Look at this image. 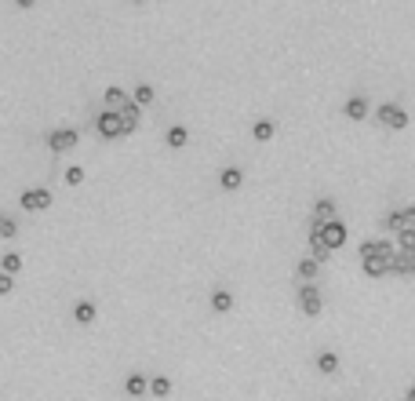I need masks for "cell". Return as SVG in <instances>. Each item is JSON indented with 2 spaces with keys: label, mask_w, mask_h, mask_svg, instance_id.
Here are the masks:
<instances>
[{
  "label": "cell",
  "mask_w": 415,
  "mask_h": 401,
  "mask_svg": "<svg viewBox=\"0 0 415 401\" xmlns=\"http://www.w3.org/2000/svg\"><path fill=\"white\" fill-rule=\"evenodd\" d=\"M317 266H321V263H317L314 256H310V259H302V263L295 266V270H299V278H302V285H314V278H317Z\"/></svg>",
  "instance_id": "18"
},
{
  "label": "cell",
  "mask_w": 415,
  "mask_h": 401,
  "mask_svg": "<svg viewBox=\"0 0 415 401\" xmlns=\"http://www.w3.org/2000/svg\"><path fill=\"white\" fill-rule=\"evenodd\" d=\"M15 234H18V223L11 216H4L0 219V237H15Z\"/></svg>",
  "instance_id": "27"
},
{
  "label": "cell",
  "mask_w": 415,
  "mask_h": 401,
  "mask_svg": "<svg viewBox=\"0 0 415 401\" xmlns=\"http://www.w3.org/2000/svg\"><path fill=\"white\" fill-rule=\"evenodd\" d=\"M383 230H393V234H401V230H404V212H401V208H393V212L383 216Z\"/></svg>",
  "instance_id": "19"
},
{
  "label": "cell",
  "mask_w": 415,
  "mask_h": 401,
  "mask_svg": "<svg viewBox=\"0 0 415 401\" xmlns=\"http://www.w3.org/2000/svg\"><path fill=\"white\" fill-rule=\"evenodd\" d=\"M95 128H99V135H102V139H120V135H128V132H124V121H120V113H117V110H106V113H99V117H95Z\"/></svg>",
  "instance_id": "2"
},
{
  "label": "cell",
  "mask_w": 415,
  "mask_h": 401,
  "mask_svg": "<svg viewBox=\"0 0 415 401\" xmlns=\"http://www.w3.org/2000/svg\"><path fill=\"white\" fill-rule=\"evenodd\" d=\"M339 216H335V201L332 197H321L317 204H314V223H321V226H328V223H335Z\"/></svg>",
  "instance_id": "8"
},
{
  "label": "cell",
  "mask_w": 415,
  "mask_h": 401,
  "mask_svg": "<svg viewBox=\"0 0 415 401\" xmlns=\"http://www.w3.org/2000/svg\"><path fill=\"white\" fill-rule=\"evenodd\" d=\"M15 288V281H11V273H4V270H0V295H8Z\"/></svg>",
  "instance_id": "30"
},
{
  "label": "cell",
  "mask_w": 415,
  "mask_h": 401,
  "mask_svg": "<svg viewBox=\"0 0 415 401\" xmlns=\"http://www.w3.org/2000/svg\"><path fill=\"white\" fill-rule=\"evenodd\" d=\"M393 256H397V248H393L390 241H364L361 248H357V259L361 263H371V259H393Z\"/></svg>",
  "instance_id": "1"
},
{
  "label": "cell",
  "mask_w": 415,
  "mask_h": 401,
  "mask_svg": "<svg viewBox=\"0 0 415 401\" xmlns=\"http://www.w3.org/2000/svg\"><path fill=\"white\" fill-rule=\"evenodd\" d=\"M120 121H124V132L128 135L135 132V124H139V106H135V102H128V106L120 110Z\"/></svg>",
  "instance_id": "20"
},
{
  "label": "cell",
  "mask_w": 415,
  "mask_h": 401,
  "mask_svg": "<svg viewBox=\"0 0 415 401\" xmlns=\"http://www.w3.org/2000/svg\"><path fill=\"white\" fill-rule=\"evenodd\" d=\"M252 135H255L259 142H266V139H273V121H266V117H262V121H255V128H252Z\"/></svg>",
  "instance_id": "24"
},
{
  "label": "cell",
  "mask_w": 415,
  "mask_h": 401,
  "mask_svg": "<svg viewBox=\"0 0 415 401\" xmlns=\"http://www.w3.org/2000/svg\"><path fill=\"white\" fill-rule=\"evenodd\" d=\"M77 139H80V135H77L73 128H55V132L48 135V146H51L55 154H62V150H73Z\"/></svg>",
  "instance_id": "6"
},
{
  "label": "cell",
  "mask_w": 415,
  "mask_h": 401,
  "mask_svg": "<svg viewBox=\"0 0 415 401\" xmlns=\"http://www.w3.org/2000/svg\"><path fill=\"white\" fill-rule=\"evenodd\" d=\"M149 394H153V397H168V394H171V379H168V376H153V379H149Z\"/></svg>",
  "instance_id": "21"
},
{
  "label": "cell",
  "mask_w": 415,
  "mask_h": 401,
  "mask_svg": "<svg viewBox=\"0 0 415 401\" xmlns=\"http://www.w3.org/2000/svg\"><path fill=\"white\" fill-rule=\"evenodd\" d=\"M390 273H401V278H411V273H415V256H404V252H397V256H393Z\"/></svg>",
  "instance_id": "13"
},
{
  "label": "cell",
  "mask_w": 415,
  "mask_h": 401,
  "mask_svg": "<svg viewBox=\"0 0 415 401\" xmlns=\"http://www.w3.org/2000/svg\"><path fill=\"white\" fill-rule=\"evenodd\" d=\"M346 117L349 121H361V117H368V99L364 95H354V99H346Z\"/></svg>",
  "instance_id": "11"
},
{
  "label": "cell",
  "mask_w": 415,
  "mask_h": 401,
  "mask_svg": "<svg viewBox=\"0 0 415 401\" xmlns=\"http://www.w3.org/2000/svg\"><path fill=\"white\" fill-rule=\"evenodd\" d=\"M397 252L415 256V230H401V234H397Z\"/></svg>",
  "instance_id": "22"
},
{
  "label": "cell",
  "mask_w": 415,
  "mask_h": 401,
  "mask_svg": "<svg viewBox=\"0 0 415 401\" xmlns=\"http://www.w3.org/2000/svg\"><path fill=\"white\" fill-rule=\"evenodd\" d=\"M240 183H244V172H240V168H223V172H218V186L223 190H240Z\"/></svg>",
  "instance_id": "12"
},
{
  "label": "cell",
  "mask_w": 415,
  "mask_h": 401,
  "mask_svg": "<svg viewBox=\"0 0 415 401\" xmlns=\"http://www.w3.org/2000/svg\"><path fill=\"white\" fill-rule=\"evenodd\" d=\"M404 401H415V387H408V394H404Z\"/></svg>",
  "instance_id": "31"
},
{
  "label": "cell",
  "mask_w": 415,
  "mask_h": 401,
  "mask_svg": "<svg viewBox=\"0 0 415 401\" xmlns=\"http://www.w3.org/2000/svg\"><path fill=\"white\" fill-rule=\"evenodd\" d=\"M317 369H321L324 376L339 372V354H335V350H321V354H317Z\"/></svg>",
  "instance_id": "14"
},
{
  "label": "cell",
  "mask_w": 415,
  "mask_h": 401,
  "mask_svg": "<svg viewBox=\"0 0 415 401\" xmlns=\"http://www.w3.org/2000/svg\"><path fill=\"white\" fill-rule=\"evenodd\" d=\"M128 102H131V99H128L120 88H106V106H109V110H117V113H120V110L128 106Z\"/></svg>",
  "instance_id": "17"
},
{
  "label": "cell",
  "mask_w": 415,
  "mask_h": 401,
  "mask_svg": "<svg viewBox=\"0 0 415 401\" xmlns=\"http://www.w3.org/2000/svg\"><path fill=\"white\" fill-rule=\"evenodd\" d=\"M0 270H4V273H18L22 270V256H18V252H8V256L0 259Z\"/></svg>",
  "instance_id": "25"
},
{
  "label": "cell",
  "mask_w": 415,
  "mask_h": 401,
  "mask_svg": "<svg viewBox=\"0 0 415 401\" xmlns=\"http://www.w3.org/2000/svg\"><path fill=\"white\" fill-rule=\"evenodd\" d=\"M211 310H215V314H230V310H233V292L215 288V292H211Z\"/></svg>",
  "instance_id": "10"
},
{
  "label": "cell",
  "mask_w": 415,
  "mask_h": 401,
  "mask_svg": "<svg viewBox=\"0 0 415 401\" xmlns=\"http://www.w3.org/2000/svg\"><path fill=\"white\" fill-rule=\"evenodd\" d=\"M51 204V194L44 186H30V190H22V208L26 212H44V208Z\"/></svg>",
  "instance_id": "5"
},
{
  "label": "cell",
  "mask_w": 415,
  "mask_h": 401,
  "mask_svg": "<svg viewBox=\"0 0 415 401\" xmlns=\"http://www.w3.org/2000/svg\"><path fill=\"white\" fill-rule=\"evenodd\" d=\"M376 117L386 124V128H397V132H401V128H408V113L397 106V102H383V106L376 110Z\"/></svg>",
  "instance_id": "4"
},
{
  "label": "cell",
  "mask_w": 415,
  "mask_h": 401,
  "mask_svg": "<svg viewBox=\"0 0 415 401\" xmlns=\"http://www.w3.org/2000/svg\"><path fill=\"white\" fill-rule=\"evenodd\" d=\"M299 307H302L306 318H317L321 307H324V300H321V288H317V285H302V288H299Z\"/></svg>",
  "instance_id": "3"
},
{
  "label": "cell",
  "mask_w": 415,
  "mask_h": 401,
  "mask_svg": "<svg viewBox=\"0 0 415 401\" xmlns=\"http://www.w3.org/2000/svg\"><path fill=\"white\" fill-rule=\"evenodd\" d=\"M321 237H324V245L332 248V252H335V248H342V245H346V223H342V219L328 223V226L321 230Z\"/></svg>",
  "instance_id": "7"
},
{
  "label": "cell",
  "mask_w": 415,
  "mask_h": 401,
  "mask_svg": "<svg viewBox=\"0 0 415 401\" xmlns=\"http://www.w3.org/2000/svg\"><path fill=\"white\" fill-rule=\"evenodd\" d=\"M401 212H404V230H415V204H404Z\"/></svg>",
  "instance_id": "29"
},
{
  "label": "cell",
  "mask_w": 415,
  "mask_h": 401,
  "mask_svg": "<svg viewBox=\"0 0 415 401\" xmlns=\"http://www.w3.org/2000/svg\"><path fill=\"white\" fill-rule=\"evenodd\" d=\"M146 390H149V379H146L142 372H131V376L124 379V394H128V397H142Z\"/></svg>",
  "instance_id": "9"
},
{
  "label": "cell",
  "mask_w": 415,
  "mask_h": 401,
  "mask_svg": "<svg viewBox=\"0 0 415 401\" xmlns=\"http://www.w3.org/2000/svg\"><path fill=\"white\" fill-rule=\"evenodd\" d=\"M73 321H80V325H92V321H95V303L80 300V303L73 307Z\"/></svg>",
  "instance_id": "16"
},
{
  "label": "cell",
  "mask_w": 415,
  "mask_h": 401,
  "mask_svg": "<svg viewBox=\"0 0 415 401\" xmlns=\"http://www.w3.org/2000/svg\"><path fill=\"white\" fill-rule=\"evenodd\" d=\"M393 266V259H371V263H361V270L368 273V278H386Z\"/></svg>",
  "instance_id": "15"
},
{
  "label": "cell",
  "mask_w": 415,
  "mask_h": 401,
  "mask_svg": "<svg viewBox=\"0 0 415 401\" xmlns=\"http://www.w3.org/2000/svg\"><path fill=\"white\" fill-rule=\"evenodd\" d=\"M153 95H157V92H153L149 84H139V88H135V99H131V102H135V106H149Z\"/></svg>",
  "instance_id": "26"
},
{
  "label": "cell",
  "mask_w": 415,
  "mask_h": 401,
  "mask_svg": "<svg viewBox=\"0 0 415 401\" xmlns=\"http://www.w3.org/2000/svg\"><path fill=\"white\" fill-rule=\"evenodd\" d=\"M186 139H190V132L182 128V124H171V128H168V146H175V150L186 146Z\"/></svg>",
  "instance_id": "23"
},
{
  "label": "cell",
  "mask_w": 415,
  "mask_h": 401,
  "mask_svg": "<svg viewBox=\"0 0 415 401\" xmlns=\"http://www.w3.org/2000/svg\"><path fill=\"white\" fill-rule=\"evenodd\" d=\"M66 183H70V186H80V183H84V168H80V164L66 168Z\"/></svg>",
  "instance_id": "28"
}]
</instances>
